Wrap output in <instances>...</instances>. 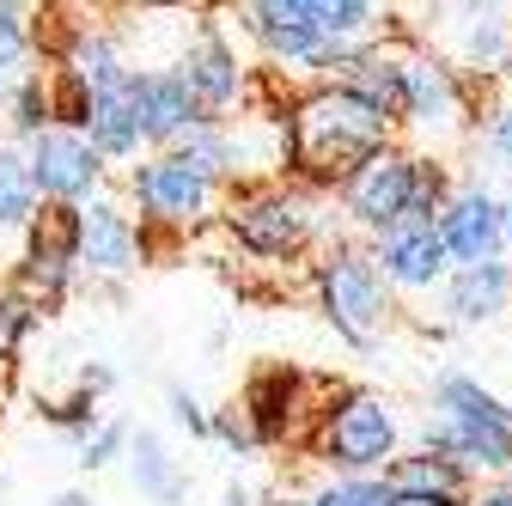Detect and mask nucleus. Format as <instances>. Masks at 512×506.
<instances>
[{"label": "nucleus", "mask_w": 512, "mask_h": 506, "mask_svg": "<svg viewBox=\"0 0 512 506\" xmlns=\"http://www.w3.org/2000/svg\"><path fill=\"white\" fill-rule=\"evenodd\" d=\"M384 141V110L360 92H324L293 116V159L311 177H342L360 171Z\"/></svg>", "instance_id": "f257e3e1"}, {"label": "nucleus", "mask_w": 512, "mask_h": 506, "mask_svg": "<svg viewBox=\"0 0 512 506\" xmlns=\"http://www.w3.org/2000/svg\"><path fill=\"white\" fill-rule=\"evenodd\" d=\"M445 409H452L445 446H458V452H470L482 464H506L512 458V415L488 391H476L470 378H452V385H445Z\"/></svg>", "instance_id": "f03ea898"}, {"label": "nucleus", "mask_w": 512, "mask_h": 506, "mask_svg": "<svg viewBox=\"0 0 512 506\" xmlns=\"http://www.w3.org/2000/svg\"><path fill=\"white\" fill-rule=\"evenodd\" d=\"M348 196H354V214H360V220L384 226V220L409 214V202H415V171H409V159H397V153H372V159L354 171Z\"/></svg>", "instance_id": "7ed1b4c3"}, {"label": "nucleus", "mask_w": 512, "mask_h": 506, "mask_svg": "<svg viewBox=\"0 0 512 506\" xmlns=\"http://www.w3.org/2000/svg\"><path fill=\"white\" fill-rule=\"evenodd\" d=\"M324 299H330V318L348 336H360V342L372 336V324H378V281H372V269L360 257H336L324 269Z\"/></svg>", "instance_id": "20e7f679"}, {"label": "nucleus", "mask_w": 512, "mask_h": 506, "mask_svg": "<svg viewBox=\"0 0 512 506\" xmlns=\"http://www.w3.org/2000/svg\"><path fill=\"white\" fill-rule=\"evenodd\" d=\"M330 452L342 464H378L384 452H391V415H384L372 397H354L336 421H330Z\"/></svg>", "instance_id": "39448f33"}, {"label": "nucleus", "mask_w": 512, "mask_h": 506, "mask_svg": "<svg viewBox=\"0 0 512 506\" xmlns=\"http://www.w3.org/2000/svg\"><path fill=\"white\" fill-rule=\"evenodd\" d=\"M92 171H98V159H92L86 141H74V135H43L37 141V183L49 196H80L92 183Z\"/></svg>", "instance_id": "423d86ee"}, {"label": "nucleus", "mask_w": 512, "mask_h": 506, "mask_svg": "<svg viewBox=\"0 0 512 506\" xmlns=\"http://www.w3.org/2000/svg\"><path fill=\"white\" fill-rule=\"evenodd\" d=\"M128 104L141 116V135H171L196 110V86L189 80H135L128 86Z\"/></svg>", "instance_id": "0eeeda50"}, {"label": "nucleus", "mask_w": 512, "mask_h": 506, "mask_svg": "<svg viewBox=\"0 0 512 506\" xmlns=\"http://www.w3.org/2000/svg\"><path fill=\"white\" fill-rule=\"evenodd\" d=\"M135 183H141V202H147L153 214H196V208H202V171L183 165V159L147 165Z\"/></svg>", "instance_id": "6e6552de"}, {"label": "nucleus", "mask_w": 512, "mask_h": 506, "mask_svg": "<svg viewBox=\"0 0 512 506\" xmlns=\"http://www.w3.org/2000/svg\"><path fill=\"white\" fill-rule=\"evenodd\" d=\"M299 232H305V208L287 196H269L238 214V238L250 250H287V244H299Z\"/></svg>", "instance_id": "1a4fd4ad"}, {"label": "nucleus", "mask_w": 512, "mask_h": 506, "mask_svg": "<svg viewBox=\"0 0 512 506\" xmlns=\"http://www.w3.org/2000/svg\"><path fill=\"white\" fill-rule=\"evenodd\" d=\"M494 232H500L494 202H488V196H464V202L452 208V220H445V250H458V257H470V263H488Z\"/></svg>", "instance_id": "9d476101"}, {"label": "nucleus", "mask_w": 512, "mask_h": 506, "mask_svg": "<svg viewBox=\"0 0 512 506\" xmlns=\"http://www.w3.org/2000/svg\"><path fill=\"white\" fill-rule=\"evenodd\" d=\"M80 238H86V220L74 214V208H43V220H37V238H31V257H37V269H61V263H68L74 257V250H80Z\"/></svg>", "instance_id": "9b49d317"}, {"label": "nucleus", "mask_w": 512, "mask_h": 506, "mask_svg": "<svg viewBox=\"0 0 512 506\" xmlns=\"http://www.w3.org/2000/svg\"><path fill=\"white\" fill-rule=\"evenodd\" d=\"M391 494L421 500V506H439V500L458 494V470L445 464V458H409V464L391 470Z\"/></svg>", "instance_id": "f8f14e48"}, {"label": "nucleus", "mask_w": 512, "mask_h": 506, "mask_svg": "<svg viewBox=\"0 0 512 506\" xmlns=\"http://www.w3.org/2000/svg\"><path fill=\"white\" fill-rule=\"evenodd\" d=\"M439 257H445V232H433V226H415V232H397L391 238V275H403V281H433L439 275Z\"/></svg>", "instance_id": "ddd939ff"}, {"label": "nucleus", "mask_w": 512, "mask_h": 506, "mask_svg": "<svg viewBox=\"0 0 512 506\" xmlns=\"http://www.w3.org/2000/svg\"><path fill=\"white\" fill-rule=\"evenodd\" d=\"M80 250H86L98 269H128V257H135V238H128V226H122L110 208H92V214H86Z\"/></svg>", "instance_id": "4468645a"}, {"label": "nucleus", "mask_w": 512, "mask_h": 506, "mask_svg": "<svg viewBox=\"0 0 512 506\" xmlns=\"http://www.w3.org/2000/svg\"><path fill=\"white\" fill-rule=\"evenodd\" d=\"M500 293H506L500 263H470L458 275V287H452V311H458V318H488V311L500 305Z\"/></svg>", "instance_id": "2eb2a0df"}, {"label": "nucleus", "mask_w": 512, "mask_h": 506, "mask_svg": "<svg viewBox=\"0 0 512 506\" xmlns=\"http://www.w3.org/2000/svg\"><path fill=\"white\" fill-rule=\"evenodd\" d=\"M92 129H98V141L104 147H135V135H141V116H135V104H128V86H116V92H98V104H92Z\"/></svg>", "instance_id": "dca6fc26"}, {"label": "nucleus", "mask_w": 512, "mask_h": 506, "mask_svg": "<svg viewBox=\"0 0 512 506\" xmlns=\"http://www.w3.org/2000/svg\"><path fill=\"white\" fill-rule=\"evenodd\" d=\"M135 476H141V488H147L153 500H177V494H183V482L171 476V464H165V452H159L153 433H141V446H135Z\"/></svg>", "instance_id": "f3484780"}, {"label": "nucleus", "mask_w": 512, "mask_h": 506, "mask_svg": "<svg viewBox=\"0 0 512 506\" xmlns=\"http://www.w3.org/2000/svg\"><path fill=\"white\" fill-rule=\"evenodd\" d=\"M287 403H293V378H287V372L256 378L250 409H256V427H263V433H281V415H287Z\"/></svg>", "instance_id": "a211bd4d"}, {"label": "nucleus", "mask_w": 512, "mask_h": 506, "mask_svg": "<svg viewBox=\"0 0 512 506\" xmlns=\"http://www.w3.org/2000/svg\"><path fill=\"white\" fill-rule=\"evenodd\" d=\"M189 86H196L202 98H214V104H226V98H232V86H238V74H232L226 49H202V61L189 68Z\"/></svg>", "instance_id": "6ab92c4d"}, {"label": "nucleus", "mask_w": 512, "mask_h": 506, "mask_svg": "<svg viewBox=\"0 0 512 506\" xmlns=\"http://www.w3.org/2000/svg\"><path fill=\"white\" fill-rule=\"evenodd\" d=\"M31 208V177L13 153H0V220H25Z\"/></svg>", "instance_id": "aec40b11"}, {"label": "nucleus", "mask_w": 512, "mask_h": 506, "mask_svg": "<svg viewBox=\"0 0 512 506\" xmlns=\"http://www.w3.org/2000/svg\"><path fill=\"white\" fill-rule=\"evenodd\" d=\"M311 19H317L324 37L354 31V25H366V0H311Z\"/></svg>", "instance_id": "412c9836"}, {"label": "nucleus", "mask_w": 512, "mask_h": 506, "mask_svg": "<svg viewBox=\"0 0 512 506\" xmlns=\"http://www.w3.org/2000/svg\"><path fill=\"white\" fill-rule=\"evenodd\" d=\"M403 80H409V104H415V110H433V104H445V80H439V74H427V68H409Z\"/></svg>", "instance_id": "4be33fe9"}, {"label": "nucleus", "mask_w": 512, "mask_h": 506, "mask_svg": "<svg viewBox=\"0 0 512 506\" xmlns=\"http://www.w3.org/2000/svg\"><path fill=\"white\" fill-rule=\"evenodd\" d=\"M220 159H226V147H220L214 135H189V141H183V165H196V171H220Z\"/></svg>", "instance_id": "5701e85b"}, {"label": "nucleus", "mask_w": 512, "mask_h": 506, "mask_svg": "<svg viewBox=\"0 0 512 506\" xmlns=\"http://www.w3.org/2000/svg\"><path fill=\"white\" fill-rule=\"evenodd\" d=\"M384 500H391L384 488H336V494H324L317 506H384Z\"/></svg>", "instance_id": "b1692460"}, {"label": "nucleus", "mask_w": 512, "mask_h": 506, "mask_svg": "<svg viewBox=\"0 0 512 506\" xmlns=\"http://www.w3.org/2000/svg\"><path fill=\"white\" fill-rule=\"evenodd\" d=\"M19 49H25V37H19V25H13L7 13H0V68H13V61H19Z\"/></svg>", "instance_id": "393cba45"}, {"label": "nucleus", "mask_w": 512, "mask_h": 506, "mask_svg": "<svg viewBox=\"0 0 512 506\" xmlns=\"http://www.w3.org/2000/svg\"><path fill=\"white\" fill-rule=\"evenodd\" d=\"M494 147L512 159V116H500V129H494Z\"/></svg>", "instance_id": "a878e982"}, {"label": "nucleus", "mask_w": 512, "mask_h": 506, "mask_svg": "<svg viewBox=\"0 0 512 506\" xmlns=\"http://www.w3.org/2000/svg\"><path fill=\"white\" fill-rule=\"evenodd\" d=\"M55 506H86V500H80V494H61V500H55Z\"/></svg>", "instance_id": "bb28decb"}, {"label": "nucleus", "mask_w": 512, "mask_h": 506, "mask_svg": "<svg viewBox=\"0 0 512 506\" xmlns=\"http://www.w3.org/2000/svg\"><path fill=\"white\" fill-rule=\"evenodd\" d=\"M482 506H512V494H494V500H482Z\"/></svg>", "instance_id": "cd10ccee"}, {"label": "nucleus", "mask_w": 512, "mask_h": 506, "mask_svg": "<svg viewBox=\"0 0 512 506\" xmlns=\"http://www.w3.org/2000/svg\"><path fill=\"white\" fill-rule=\"evenodd\" d=\"M384 506H391V500H384Z\"/></svg>", "instance_id": "c85d7f7f"}]
</instances>
